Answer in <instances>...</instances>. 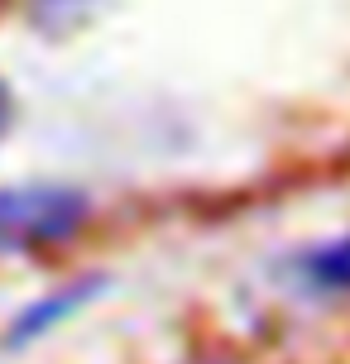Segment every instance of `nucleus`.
Wrapping results in <instances>:
<instances>
[{"instance_id":"f257e3e1","label":"nucleus","mask_w":350,"mask_h":364,"mask_svg":"<svg viewBox=\"0 0 350 364\" xmlns=\"http://www.w3.org/2000/svg\"><path fill=\"white\" fill-rule=\"evenodd\" d=\"M96 201L77 182H5L0 187V264L58 255L87 235Z\"/></svg>"},{"instance_id":"f03ea898","label":"nucleus","mask_w":350,"mask_h":364,"mask_svg":"<svg viewBox=\"0 0 350 364\" xmlns=\"http://www.w3.org/2000/svg\"><path fill=\"white\" fill-rule=\"evenodd\" d=\"M101 292H106V278L82 273V278H68V283H58V288L29 297V302L10 316V326H5V346H10V350H29V346H38V341H48L58 326H68L73 316H82Z\"/></svg>"},{"instance_id":"7ed1b4c3","label":"nucleus","mask_w":350,"mask_h":364,"mask_svg":"<svg viewBox=\"0 0 350 364\" xmlns=\"http://www.w3.org/2000/svg\"><path fill=\"white\" fill-rule=\"evenodd\" d=\"M101 5L106 0H24V19L43 38H68L92 24L101 15Z\"/></svg>"},{"instance_id":"20e7f679","label":"nucleus","mask_w":350,"mask_h":364,"mask_svg":"<svg viewBox=\"0 0 350 364\" xmlns=\"http://www.w3.org/2000/svg\"><path fill=\"white\" fill-rule=\"evenodd\" d=\"M302 278L322 292H350V230L341 240L317 245L312 255L302 259Z\"/></svg>"},{"instance_id":"39448f33","label":"nucleus","mask_w":350,"mask_h":364,"mask_svg":"<svg viewBox=\"0 0 350 364\" xmlns=\"http://www.w3.org/2000/svg\"><path fill=\"white\" fill-rule=\"evenodd\" d=\"M10 125H15V91H10V82L0 77V144H5Z\"/></svg>"},{"instance_id":"423d86ee","label":"nucleus","mask_w":350,"mask_h":364,"mask_svg":"<svg viewBox=\"0 0 350 364\" xmlns=\"http://www.w3.org/2000/svg\"><path fill=\"white\" fill-rule=\"evenodd\" d=\"M183 364H226V360H183Z\"/></svg>"}]
</instances>
